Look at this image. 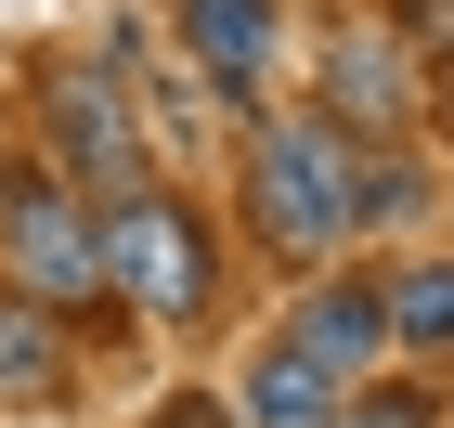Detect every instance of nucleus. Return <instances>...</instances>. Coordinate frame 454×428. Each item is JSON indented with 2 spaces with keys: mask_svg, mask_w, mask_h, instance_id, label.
I'll use <instances>...</instances> for the list:
<instances>
[{
  "mask_svg": "<svg viewBox=\"0 0 454 428\" xmlns=\"http://www.w3.org/2000/svg\"><path fill=\"white\" fill-rule=\"evenodd\" d=\"M350 195H364V143L338 117H260L247 130V234L273 260H338L364 234Z\"/></svg>",
  "mask_w": 454,
  "mask_h": 428,
  "instance_id": "nucleus-1",
  "label": "nucleus"
},
{
  "mask_svg": "<svg viewBox=\"0 0 454 428\" xmlns=\"http://www.w3.org/2000/svg\"><path fill=\"white\" fill-rule=\"evenodd\" d=\"M0 273H13V299H39L52 324H117L130 312L105 285V247H91V195H78L52 156H13V169H0Z\"/></svg>",
  "mask_w": 454,
  "mask_h": 428,
  "instance_id": "nucleus-2",
  "label": "nucleus"
},
{
  "mask_svg": "<svg viewBox=\"0 0 454 428\" xmlns=\"http://www.w3.org/2000/svg\"><path fill=\"white\" fill-rule=\"evenodd\" d=\"M91 247H105V285L130 299L143 324H208V299H221V234H208L195 195L130 182V195L91 208Z\"/></svg>",
  "mask_w": 454,
  "mask_h": 428,
  "instance_id": "nucleus-3",
  "label": "nucleus"
},
{
  "mask_svg": "<svg viewBox=\"0 0 454 428\" xmlns=\"http://www.w3.org/2000/svg\"><path fill=\"white\" fill-rule=\"evenodd\" d=\"M39 156L105 208V195H130V182H156L143 169V130H130V91H117L105 66H39Z\"/></svg>",
  "mask_w": 454,
  "mask_h": 428,
  "instance_id": "nucleus-4",
  "label": "nucleus"
},
{
  "mask_svg": "<svg viewBox=\"0 0 454 428\" xmlns=\"http://www.w3.org/2000/svg\"><path fill=\"white\" fill-rule=\"evenodd\" d=\"M312 117H338L350 143H403L428 117V78H416V39L403 27H338L312 66Z\"/></svg>",
  "mask_w": 454,
  "mask_h": 428,
  "instance_id": "nucleus-5",
  "label": "nucleus"
},
{
  "mask_svg": "<svg viewBox=\"0 0 454 428\" xmlns=\"http://www.w3.org/2000/svg\"><path fill=\"white\" fill-rule=\"evenodd\" d=\"M286 351H299V363H325L338 390H364V377H377V351H389V299H377V273L312 285V299L286 312Z\"/></svg>",
  "mask_w": 454,
  "mask_h": 428,
  "instance_id": "nucleus-6",
  "label": "nucleus"
},
{
  "mask_svg": "<svg viewBox=\"0 0 454 428\" xmlns=\"http://www.w3.org/2000/svg\"><path fill=\"white\" fill-rule=\"evenodd\" d=\"M273 39H286L273 0H182V52H195V78H221L234 105L273 78Z\"/></svg>",
  "mask_w": 454,
  "mask_h": 428,
  "instance_id": "nucleus-7",
  "label": "nucleus"
},
{
  "mask_svg": "<svg viewBox=\"0 0 454 428\" xmlns=\"http://www.w3.org/2000/svg\"><path fill=\"white\" fill-rule=\"evenodd\" d=\"M66 390H78V363H66V338H52V312L0 285V402H27V416H52Z\"/></svg>",
  "mask_w": 454,
  "mask_h": 428,
  "instance_id": "nucleus-8",
  "label": "nucleus"
},
{
  "mask_svg": "<svg viewBox=\"0 0 454 428\" xmlns=\"http://www.w3.org/2000/svg\"><path fill=\"white\" fill-rule=\"evenodd\" d=\"M234 416H247V428H325V416H338V377H325V363H299V351L273 338V351L234 377Z\"/></svg>",
  "mask_w": 454,
  "mask_h": 428,
  "instance_id": "nucleus-9",
  "label": "nucleus"
},
{
  "mask_svg": "<svg viewBox=\"0 0 454 428\" xmlns=\"http://www.w3.org/2000/svg\"><path fill=\"white\" fill-rule=\"evenodd\" d=\"M377 299H389V351H454V260H403Z\"/></svg>",
  "mask_w": 454,
  "mask_h": 428,
  "instance_id": "nucleus-10",
  "label": "nucleus"
},
{
  "mask_svg": "<svg viewBox=\"0 0 454 428\" xmlns=\"http://www.w3.org/2000/svg\"><path fill=\"white\" fill-rule=\"evenodd\" d=\"M325 428H442V390H364V402L338 390V416H325Z\"/></svg>",
  "mask_w": 454,
  "mask_h": 428,
  "instance_id": "nucleus-11",
  "label": "nucleus"
},
{
  "mask_svg": "<svg viewBox=\"0 0 454 428\" xmlns=\"http://www.w3.org/2000/svg\"><path fill=\"white\" fill-rule=\"evenodd\" d=\"M143 428H247V416H234V390H169Z\"/></svg>",
  "mask_w": 454,
  "mask_h": 428,
  "instance_id": "nucleus-12",
  "label": "nucleus"
},
{
  "mask_svg": "<svg viewBox=\"0 0 454 428\" xmlns=\"http://www.w3.org/2000/svg\"><path fill=\"white\" fill-rule=\"evenodd\" d=\"M403 39H416V52H442V39H454V0H403Z\"/></svg>",
  "mask_w": 454,
  "mask_h": 428,
  "instance_id": "nucleus-13",
  "label": "nucleus"
},
{
  "mask_svg": "<svg viewBox=\"0 0 454 428\" xmlns=\"http://www.w3.org/2000/svg\"><path fill=\"white\" fill-rule=\"evenodd\" d=\"M428 117H442V130H454V39H442V52H428Z\"/></svg>",
  "mask_w": 454,
  "mask_h": 428,
  "instance_id": "nucleus-14",
  "label": "nucleus"
}]
</instances>
